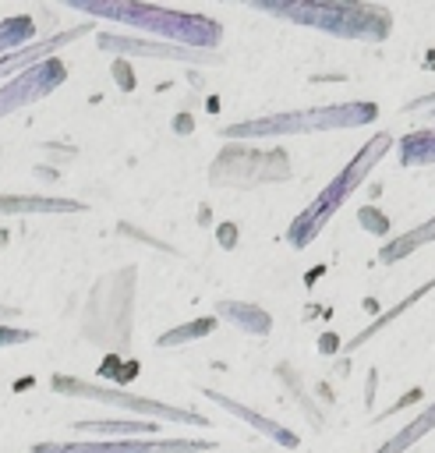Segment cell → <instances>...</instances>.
<instances>
[{"label": "cell", "mask_w": 435, "mask_h": 453, "mask_svg": "<svg viewBox=\"0 0 435 453\" xmlns=\"http://www.w3.org/2000/svg\"><path fill=\"white\" fill-rule=\"evenodd\" d=\"M290 177V159L283 149H251V145H226L212 166H209V180L216 188H258V184H272V180H286Z\"/></svg>", "instance_id": "8992f818"}, {"label": "cell", "mask_w": 435, "mask_h": 453, "mask_svg": "<svg viewBox=\"0 0 435 453\" xmlns=\"http://www.w3.org/2000/svg\"><path fill=\"white\" fill-rule=\"evenodd\" d=\"M216 311H219V319L233 322L237 329H244L251 336H269V329H272L269 311H262L258 304H248V301H219Z\"/></svg>", "instance_id": "7c38bea8"}, {"label": "cell", "mask_w": 435, "mask_h": 453, "mask_svg": "<svg viewBox=\"0 0 435 453\" xmlns=\"http://www.w3.org/2000/svg\"><path fill=\"white\" fill-rule=\"evenodd\" d=\"M85 202L74 198H39V195H0V212H81Z\"/></svg>", "instance_id": "9a60e30c"}, {"label": "cell", "mask_w": 435, "mask_h": 453, "mask_svg": "<svg viewBox=\"0 0 435 453\" xmlns=\"http://www.w3.org/2000/svg\"><path fill=\"white\" fill-rule=\"evenodd\" d=\"M424 117H431V120H435V106H431V110H428V113H424Z\"/></svg>", "instance_id": "4316f807"}, {"label": "cell", "mask_w": 435, "mask_h": 453, "mask_svg": "<svg viewBox=\"0 0 435 453\" xmlns=\"http://www.w3.org/2000/svg\"><path fill=\"white\" fill-rule=\"evenodd\" d=\"M64 78H67V64L60 57H46V60L11 74L7 81H0V120L32 106V103H39V99H46L53 88L64 85Z\"/></svg>", "instance_id": "52a82bcc"}, {"label": "cell", "mask_w": 435, "mask_h": 453, "mask_svg": "<svg viewBox=\"0 0 435 453\" xmlns=\"http://www.w3.org/2000/svg\"><path fill=\"white\" fill-rule=\"evenodd\" d=\"M431 428H435V400H431L417 418H410V421H407L393 439H385L375 453H407V449H410V446H417V439H424Z\"/></svg>", "instance_id": "2e32d148"}, {"label": "cell", "mask_w": 435, "mask_h": 453, "mask_svg": "<svg viewBox=\"0 0 435 453\" xmlns=\"http://www.w3.org/2000/svg\"><path fill=\"white\" fill-rule=\"evenodd\" d=\"M71 7L92 18H110L124 28L149 32L173 46L202 50V53H216L223 42V25L195 11H170V7L141 4V0H71Z\"/></svg>", "instance_id": "6da1fadb"}, {"label": "cell", "mask_w": 435, "mask_h": 453, "mask_svg": "<svg viewBox=\"0 0 435 453\" xmlns=\"http://www.w3.org/2000/svg\"><path fill=\"white\" fill-rule=\"evenodd\" d=\"M435 163V127H421L400 138V166H431Z\"/></svg>", "instance_id": "ac0fdd59"}, {"label": "cell", "mask_w": 435, "mask_h": 453, "mask_svg": "<svg viewBox=\"0 0 435 453\" xmlns=\"http://www.w3.org/2000/svg\"><path fill=\"white\" fill-rule=\"evenodd\" d=\"M35 333L32 329H7V326H0V347H11V343H25V340H32Z\"/></svg>", "instance_id": "603a6c76"}, {"label": "cell", "mask_w": 435, "mask_h": 453, "mask_svg": "<svg viewBox=\"0 0 435 453\" xmlns=\"http://www.w3.org/2000/svg\"><path fill=\"white\" fill-rule=\"evenodd\" d=\"M216 329V319L209 315V319H191V322H184V326H177V329H166L159 340H156V347H180V343H191V340H198V336H209Z\"/></svg>", "instance_id": "ffe728a7"}, {"label": "cell", "mask_w": 435, "mask_h": 453, "mask_svg": "<svg viewBox=\"0 0 435 453\" xmlns=\"http://www.w3.org/2000/svg\"><path fill=\"white\" fill-rule=\"evenodd\" d=\"M357 219H361V226L371 230V234H385V230H389V216H382L375 205H361V209H357Z\"/></svg>", "instance_id": "44dd1931"}, {"label": "cell", "mask_w": 435, "mask_h": 453, "mask_svg": "<svg viewBox=\"0 0 435 453\" xmlns=\"http://www.w3.org/2000/svg\"><path fill=\"white\" fill-rule=\"evenodd\" d=\"M113 74H117V81H120V88H124V92H131V88H134V71H131V64H127V60H120V57H117V60H113Z\"/></svg>", "instance_id": "7402d4cb"}, {"label": "cell", "mask_w": 435, "mask_h": 453, "mask_svg": "<svg viewBox=\"0 0 435 453\" xmlns=\"http://www.w3.org/2000/svg\"><path fill=\"white\" fill-rule=\"evenodd\" d=\"M378 117L375 103H332V106H311V110H286L269 117H251L240 124L219 127L230 142H251V138H276V134H308V131H336V127H364Z\"/></svg>", "instance_id": "277c9868"}, {"label": "cell", "mask_w": 435, "mask_h": 453, "mask_svg": "<svg viewBox=\"0 0 435 453\" xmlns=\"http://www.w3.org/2000/svg\"><path fill=\"white\" fill-rule=\"evenodd\" d=\"M431 241H435V216H431V219H424V223H417L414 230H407V234H400V237L385 241V244H382V251H378V262H382V265H393V262H400V258L414 255L421 244H431Z\"/></svg>", "instance_id": "4fadbf2b"}, {"label": "cell", "mask_w": 435, "mask_h": 453, "mask_svg": "<svg viewBox=\"0 0 435 453\" xmlns=\"http://www.w3.org/2000/svg\"><path fill=\"white\" fill-rule=\"evenodd\" d=\"M78 432H92V435H106V439H152L159 432V421H74Z\"/></svg>", "instance_id": "5bb4252c"}, {"label": "cell", "mask_w": 435, "mask_h": 453, "mask_svg": "<svg viewBox=\"0 0 435 453\" xmlns=\"http://www.w3.org/2000/svg\"><path fill=\"white\" fill-rule=\"evenodd\" d=\"M209 439H103V442H35L28 453H209Z\"/></svg>", "instance_id": "ba28073f"}, {"label": "cell", "mask_w": 435, "mask_h": 453, "mask_svg": "<svg viewBox=\"0 0 435 453\" xmlns=\"http://www.w3.org/2000/svg\"><path fill=\"white\" fill-rule=\"evenodd\" d=\"M318 347H322V350H325V354H332V350H340V343H336V336H332V333H325V336H322V343H318Z\"/></svg>", "instance_id": "d4e9b609"}, {"label": "cell", "mask_w": 435, "mask_h": 453, "mask_svg": "<svg viewBox=\"0 0 435 453\" xmlns=\"http://www.w3.org/2000/svg\"><path fill=\"white\" fill-rule=\"evenodd\" d=\"M53 393L60 396H71V400H99V403H110V407H124V411H134L141 414L145 421H180V425H212L205 414H195V411H184V407H170L163 400H152V396H134L120 386H99V382H85V379H74V375H53L50 379Z\"/></svg>", "instance_id": "5b68a950"}, {"label": "cell", "mask_w": 435, "mask_h": 453, "mask_svg": "<svg viewBox=\"0 0 435 453\" xmlns=\"http://www.w3.org/2000/svg\"><path fill=\"white\" fill-rule=\"evenodd\" d=\"M251 7L276 14L283 21H294L301 28H318L340 39H357V42H382L393 32V14L378 4H354V0H290V4H272V0H251Z\"/></svg>", "instance_id": "7a4b0ae2"}, {"label": "cell", "mask_w": 435, "mask_h": 453, "mask_svg": "<svg viewBox=\"0 0 435 453\" xmlns=\"http://www.w3.org/2000/svg\"><path fill=\"white\" fill-rule=\"evenodd\" d=\"M99 50H110L113 60H127V57H152V60H184V64H205L216 67L223 64L219 53H202V50H187V46H173V42H145V39H127V35H110L99 32L95 35Z\"/></svg>", "instance_id": "9c48e42d"}, {"label": "cell", "mask_w": 435, "mask_h": 453, "mask_svg": "<svg viewBox=\"0 0 435 453\" xmlns=\"http://www.w3.org/2000/svg\"><path fill=\"white\" fill-rule=\"evenodd\" d=\"M14 315H21L18 308H7V304H0V319H14Z\"/></svg>", "instance_id": "484cf974"}, {"label": "cell", "mask_w": 435, "mask_h": 453, "mask_svg": "<svg viewBox=\"0 0 435 453\" xmlns=\"http://www.w3.org/2000/svg\"><path fill=\"white\" fill-rule=\"evenodd\" d=\"M431 290H435V276H431L428 283H421V287H417L414 294H407V297H403L400 304H393L389 311H382V315H378L375 322H368V326H364V329H361V333H357V336H354V340H350V343L343 347V354H350V350H357V347H364V343H368V340H371V336H375L378 329H385V326H389L393 319H400V315H403V311H407V308H410V304H414L417 297H424V294H431Z\"/></svg>", "instance_id": "e0dca14e"}, {"label": "cell", "mask_w": 435, "mask_h": 453, "mask_svg": "<svg viewBox=\"0 0 435 453\" xmlns=\"http://www.w3.org/2000/svg\"><path fill=\"white\" fill-rule=\"evenodd\" d=\"M219 244L223 248H233L237 244V226L233 223H219Z\"/></svg>", "instance_id": "cb8c5ba5"}, {"label": "cell", "mask_w": 435, "mask_h": 453, "mask_svg": "<svg viewBox=\"0 0 435 453\" xmlns=\"http://www.w3.org/2000/svg\"><path fill=\"white\" fill-rule=\"evenodd\" d=\"M202 396L212 400L216 407H223L226 414H237L240 421H248L255 432H262V435L272 439L276 446H286V449H297V446H301V439H297L290 428H283L279 421H272V418H265V414H258V411H251V407H244V403H237V400H230V396H223V393H216V389H202Z\"/></svg>", "instance_id": "8fae6325"}, {"label": "cell", "mask_w": 435, "mask_h": 453, "mask_svg": "<svg viewBox=\"0 0 435 453\" xmlns=\"http://www.w3.org/2000/svg\"><path fill=\"white\" fill-rule=\"evenodd\" d=\"M389 149H393V134H389V131H378L375 138H368V142L357 149V156L311 198V205L294 216V223L286 226V241H290L294 248H308V244L332 223V216L340 212V205L368 180V173L382 163V156H385Z\"/></svg>", "instance_id": "3957f363"}, {"label": "cell", "mask_w": 435, "mask_h": 453, "mask_svg": "<svg viewBox=\"0 0 435 453\" xmlns=\"http://www.w3.org/2000/svg\"><path fill=\"white\" fill-rule=\"evenodd\" d=\"M28 42H35V21L28 14H14V18L0 21V57L21 50Z\"/></svg>", "instance_id": "d6986e66"}, {"label": "cell", "mask_w": 435, "mask_h": 453, "mask_svg": "<svg viewBox=\"0 0 435 453\" xmlns=\"http://www.w3.org/2000/svg\"><path fill=\"white\" fill-rule=\"evenodd\" d=\"M85 32H88V25L60 28L57 35H46V39H35V42H28V46L14 50V53H4V57H0V81H7L11 74H18V71H25V67H32V64H39V60H46V57H57V53H60V46H67V42L81 39Z\"/></svg>", "instance_id": "30bf717a"}]
</instances>
